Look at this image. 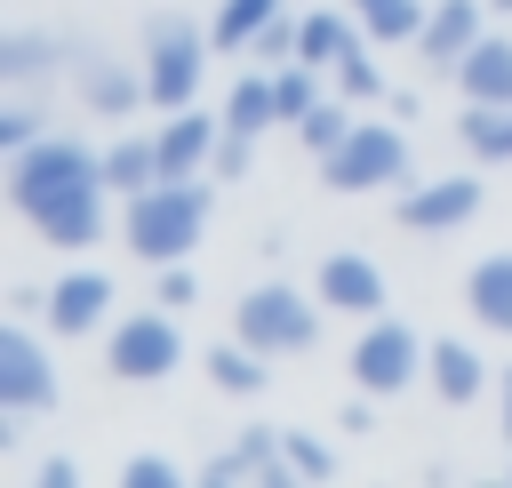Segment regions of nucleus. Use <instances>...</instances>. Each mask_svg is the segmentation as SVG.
I'll return each mask as SVG.
<instances>
[{
    "label": "nucleus",
    "instance_id": "nucleus-1",
    "mask_svg": "<svg viewBox=\"0 0 512 488\" xmlns=\"http://www.w3.org/2000/svg\"><path fill=\"white\" fill-rule=\"evenodd\" d=\"M104 152H88L80 136H40L24 152H8V200L24 224H40V240L56 248H96L104 240Z\"/></svg>",
    "mask_w": 512,
    "mask_h": 488
},
{
    "label": "nucleus",
    "instance_id": "nucleus-2",
    "mask_svg": "<svg viewBox=\"0 0 512 488\" xmlns=\"http://www.w3.org/2000/svg\"><path fill=\"white\" fill-rule=\"evenodd\" d=\"M208 232V184L192 176H160L144 192H128V248L144 264H176L192 256V240Z\"/></svg>",
    "mask_w": 512,
    "mask_h": 488
},
{
    "label": "nucleus",
    "instance_id": "nucleus-3",
    "mask_svg": "<svg viewBox=\"0 0 512 488\" xmlns=\"http://www.w3.org/2000/svg\"><path fill=\"white\" fill-rule=\"evenodd\" d=\"M208 48H216V40H200L192 16H152V24H144V88H152V104L184 112V104L200 96Z\"/></svg>",
    "mask_w": 512,
    "mask_h": 488
},
{
    "label": "nucleus",
    "instance_id": "nucleus-4",
    "mask_svg": "<svg viewBox=\"0 0 512 488\" xmlns=\"http://www.w3.org/2000/svg\"><path fill=\"white\" fill-rule=\"evenodd\" d=\"M320 176H328V192H384L408 176V136L384 120H352V136L336 152H320Z\"/></svg>",
    "mask_w": 512,
    "mask_h": 488
},
{
    "label": "nucleus",
    "instance_id": "nucleus-5",
    "mask_svg": "<svg viewBox=\"0 0 512 488\" xmlns=\"http://www.w3.org/2000/svg\"><path fill=\"white\" fill-rule=\"evenodd\" d=\"M232 336L256 344L264 360H272V352H304V344L320 336V304H304L296 288L264 280V288H248V296L232 304Z\"/></svg>",
    "mask_w": 512,
    "mask_h": 488
},
{
    "label": "nucleus",
    "instance_id": "nucleus-6",
    "mask_svg": "<svg viewBox=\"0 0 512 488\" xmlns=\"http://www.w3.org/2000/svg\"><path fill=\"white\" fill-rule=\"evenodd\" d=\"M64 72H72V88H80V104L88 112H104V120H128L152 88H144V72H128L112 48H96V40H64Z\"/></svg>",
    "mask_w": 512,
    "mask_h": 488
},
{
    "label": "nucleus",
    "instance_id": "nucleus-7",
    "mask_svg": "<svg viewBox=\"0 0 512 488\" xmlns=\"http://www.w3.org/2000/svg\"><path fill=\"white\" fill-rule=\"evenodd\" d=\"M176 360H184V336H176L168 312H128V320L112 328V376H128V384H160Z\"/></svg>",
    "mask_w": 512,
    "mask_h": 488
},
{
    "label": "nucleus",
    "instance_id": "nucleus-8",
    "mask_svg": "<svg viewBox=\"0 0 512 488\" xmlns=\"http://www.w3.org/2000/svg\"><path fill=\"white\" fill-rule=\"evenodd\" d=\"M416 368H424V344H416L408 320H368V336L352 344V384L360 392H400Z\"/></svg>",
    "mask_w": 512,
    "mask_h": 488
},
{
    "label": "nucleus",
    "instance_id": "nucleus-9",
    "mask_svg": "<svg viewBox=\"0 0 512 488\" xmlns=\"http://www.w3.org/2000/svg\"><path fill=\"white\" fill-rule=\"evenodd\" d=\"M48 400H56V368H48L40 336H32L24 320H8V328H0V408L32 416V408H48Z\"/></svg>",
    "mask_w": 512,
    "mask_h": 488
},
{
    "label": "nucleus",
    "instance_id": "nucleus-10",
    "mask_svg": "<svg viewBox=\"0 0 512 488\" xmlns=\"http://www.w3.org/2000/svg\"><path fill=\"white\" fill-rule=\"evenodd\" d=\"M472 208H480V176H432V184H408L392 200L400 232H456Z\"/></svg>",
    "mask_w": 512,
    "mask_h": 488
},
{
    "label": "nucleus",
    "instance_id": "nucleus-11",
    "mask_svg": "<svg viewBox=\"0 0 512 488\" xmlns=\"http://www.w3.org/2000/svg\"><path fill=\"white\" fill-rule=\"evenodd\" d=\"M472 40H480V0H440L424 16V32H416V64L424 72H456L472 56Z\"/></svg>",
    "mask_w": 512,
    "mask_h": 488
},
{
    "label": "nucleus",
    "instance_id": "nucleus-12",
    "mask_svg": "<svg viewBox=\"0 0 512 488\" xmlns=\"http://www.w3.org/2000/svg\"><path fill=\"white\" fill-rule=\"evenodd\" d=\"M216 136H224V112H168V128L152 136L160 144V176H200L216 160Z\"/></svg>",
    "mask_w": 512,
    "mask_h": 488
},
{
    "label": "nucleus",
    "instance_id": "nucleus-13",
    "mask_svg": "<svg viewBox=\"0 0 512 488\" xmlns=\"http://www.w3.org/2000/svg\"><path fill=\"white\" fill-rule=\"evenodd\" d=\"M320 304L328 312H352V320H376L384 312V272L368 256H328L320 264Z\"/></svg>",
    "mask_w": 512,
    "mask_h": 488
},
{
    "label": "nucleus",
    "instance_id": "nucleus-14",
    "mask_svg": "<svg viewBox=\"0 0 512 488\" xmlns=\"http://www.w3.org/2000/svg\"><path fill=\"white\" fill-rule=\"evenodd\" d=\"M104 304H112V280H104V272H64V280L48 288V328L88 336V328L104 320Z\"/></svg>",
    "mask_w": 512,
    "mask_h": 488
},
{
    "label": "nucleus",
    "instance_id": "nucleus-15",
    "mask_svg": "<svg viewBox=\"0 0 512 488\" xmlns=\"http://www.w3.org/2000/svg\"><path fill=\"white\" fill-rule=\"evenodd\" d=\"M456 88L464 104H512V40H472V56L456 64Z\"/></svg>",
    "mask_w": 512,
    "mask_h": 488
},
{
    "label": "nucleus",
    "instance_id": "nucleus-16",
    "mask_svg": "<svg viewBox=\"0 0 512 488\" xmlns=\"http://www.w3.org/2000/svg\"><path fill=\"white\" fill-rule=\"evenodd\" d=\"M464 304H472V320H480V328L512 336V248L472 264V280H464Z\"/></svg>",
    "mask_w": 512,
    "mask_h": 488
},
{
    "label": "nucleus",
    "instance_id": "nucleus-17",
    "mask_svg": "<svg viewBox=\"0 0 512 488\" xmlns=\"http://www.w3.org/2000/svg\"><path fill=\"white\" fill-rule=\"evenodd\" d=\"M424 376H432V392L448 400V408H464L480 384H488V368H480V352L472 344H456V336H440L432 352H424Z\"/></svg>",
    "mask_w": 512,
    "mask_h": 488
},
{
    "label": "nucleus",
    "instance_id": "nucleus-18",
    "mask_svg": "<svg viewBox=\"0 0 512 488\" xmlns=\"http://www.w3.org/2000/svg\"><path fill=\"white\" fill-rule=\"evenodd\" d=\"M208 480H288V464H280V432H240L224 456H208Z\"/></svg>",
    "mask_w": 512,
    "mask_h": 488
},
{
    "label": "nucleus",
    "instance_id": "nucleus-19",
    "mask_svg": "<svg viewBox=\"0 0 512 488\" xmlns=\"http://www.w3.org/2000/svg\"><path fill=\"white\" fill-rule=\"evenodd\" d=\"M48 72H64V40H48V32H0V80L8 88H32Z\"/></svg>",
    "mask_w": 512,
    "mask_h": 488
},
{
    "label": "nucleus",
    "instance_id": "nucleus-20",
    "mask_svg": "<svg viewBox=\"0 0 512 488\" xmlns=\"http://www.w3.org/2000/svg\"><path fill=\"white\" fill-rule=\"evenodd\" d=\"M272 120H280V88H272V72H240L232 96H224V128H232V136H264Z\"/></svg>",
    "mask_w": 512,
    "mask_h": 488
},
{
    "label": "nucleus",
    "instance_id": "nucleus-21",
    "mask_svg": "<svg viewBox=\"0 0 512 488\" xmlns=\"http://www.w3.org/2000/svg\"><path fill=\"white\" fill-rule=\"evenodd\" d=\"M352 48H360V16H336V8H312V16H304V40H296L304 64L336 72V56H352Z\"/></svg>",
    "mask_w": 512,
    "mask_h": 488
},
{
    "label": "nucleus",
    "instance_id": "nucleus-22",
    "mask_svg": "<svg viewBox=\"0 0 512 488\" xmlns=\"http://www.w3.org/2000/svg\"><path fill=\"white\" fill-rule=\"evenodd\" d=\"M104 184H112V192H144V184H160V144H152V136H120V144L104 152Z\"/></svg>",
    "mask_w": 512,
    "mask_h": 488
},
{
    "label": "nucleus",
    "instance_id": "nucleus-23",
    "mask_svg": "<svg viewBox=\"0 0 512 488\" xmlns=\"http://www.w3.org/2000/svg\"><path fill=\"white\" fill-rule=\"evenodd\" d=\"M456 136H464L480 160H512V104H472V112H456Z\"/></svg>",
    "mask_w": 512,
    "mask_h": 488
},
{
    "label": "nucleus",
    "instance_id": "nucleus-24",
    "mask_svg": "<svg viewBox=\"0 0 512 488\" xmlns=\"http://www.w3.org/2000/svg\"><path fill=\"white\" fill-rule=\"evenodd\" d=\"M256 360H264V352H256V344H240V336H232V344H216V352H208V376H216V392H232V400L264 392V368H256Z\"/></svg>",
    "mask_w": 512,
    "mask_h": 488
},
{
    "label": "nucleus",
    "instance_id": "nucleus-25",
    "mask_svg": "<svg viewBox=\"0 0 512 488\" xmlns=\"http://www.w3.org/2000/svg\"><path fill=\"white\" fill-rule=\"evenodd\" d=\"M280 16V0H224L216 8V24H208V40L216 48H256V32Z\"/></svg>",
    "mask_w": 512,
    "mask_h": 488
},
{
    "label": "nucleus",
    "instance_id": "nucleus-26",
    "mask_svg": "<svg viewBox=\"0 0 512 488\" xmlns=\"http://www.w3.org/2000/svg\"><path fill=\"white\" fill-rule=\"evenodd\" d=\"M352 16H360L368 40H416L432 8H416V0H352Z\"/></svg>",
    "mask_w": 512,
    "mask_h": 488
},
{
    "label": "nucleus",
    "instance_id": "nucleus-27",
    "mask_svg": "<svg viewBox=\"0 0 512 488\" xmlns=\"http://www.w3.org/2000/svg\"><path fill=\"white\" fill-rule=\"evenodd\" d=\"M40 136H48V112H40V96L16 88V96L0 104V152H24V144H40Z\"/></svg>",
    "mask_w": 512,
    "mask_h": 488
},
{
    "label": "nucleus",
    "instance_id": "nucleus-28",
    "mask_svg": "<svg viewBox=\"0 0 512 488\" xmlns=\"http://www.w3.org/2000/svg\"><path fill=\"white\" fill-rule=\"evenodd\" d=\"M312 72H320V64H304V56L272 72V88H280V120H304V112L320 104V88H312Z\"/></svg>",
    "mask_w": 512,
    "mask_h": 488
},
{
    "label": "nucleus",
    "instance_id": "nucleus-29",
    "mask_svg": "<svg viewBox=\"0 0 512 488\" xmlns=\"http://www.w3.org/2000/svg\"><path fill=\"white\" fill-rule=\"evenodd\" d=\"M280 464H288V480H328V472H336V456H328L312 432H280Z\"/></svg>",
    "mask_w": 512,
    "mask_h": 488
},
{
    "label": "nucleus",
    "instance_id": "nucleus-30",
    "mask_svg": "<svg viewBox=\"0 0 512 488\" xmlns=\"http://www.w3.org/2000/svg\"><path fill=\"white\" fill-rule=\"evenodd\" d=\"M296 136H304L312 152H336V144L352 136V120H344V104H328V96H320V104H312V112L296 120Z\"/></svg>",
    "mask_w": 512,
    "mask_h": 488
},
{
    "label": "nucleus",
    "instance_id": "nucleus-31",
    "mask_svg": "<svg viewBox=\"0 0 512 488\" xmlns=\"http://www.w3.org/2000/svg\"><path fill=\"white\" fill-rule=\"evenodd\" d=\"M296 40H304V24H296V16H272V24L256 32V64H296Z\"/></svg>",
    "mask_w": 512,
    "mask_h": 488
},
{
    "label": "nucleus",
    "instance_id": "nucleus-32",
    "mask_svg": "<svg viewBox=\"0 0 512 488\" xmlns=\"http://www.w3.org/2000/svg\"><path fill=\"white\" fill-rule=\"evenodd\" d=\"M336 88H344V96H384V72L368 64V48H352V56H336Z\"/></svg>",
    "mask_w": 512,
    "mask_h": 488
},
{
    "label": "nucleus",
    "instance_id": "nucleus-33",
    "mask_svg": "<svg viewBox=\"0 0 512 488\" xmlns=\"http://www.w3.org/2000/svg\"><path fill=\"white\" fill-rule=\"evenodd\" d=\"M168 480H176L168 456H128V464H120V488H168Z\"/></svg>",
    "mask_w": 512,
    "mask_h": 488
},
{
    "label": "nucleus",
    "instance_id": "nucleus-34",
    "mask_svg": "<svg viewBox=\"0 0 512 488\" xmlns=\"http://www.w3.org/2000/svg\"><path fill=\"white\" fill-rule=\"evenodd\" d=\"M160 304H200V280L184 272V256H176V264H160Z\"/></svg>",
    "mask_w": 512,
    "mask_h": 488
},
{
    "label": "nucleus",
    "instance_id": "nucleus-35",
    "mask_svg": "<svg viewBox=\"0 0 512 488\" xmlns=\"http://www.w3.org/2000/svg\"><path fill=\"white\" fill-rule=\"evenodd\" d=\"M240 168H248V136H232V128H224V136H216V160H208V176H240Z\"/></svg>",
    "mask_w": 512,
    "mask_h": 488
},
{
    "label": "nucleus",
    "instance_id": "nucleus-36",
    "mask_svg": "<svg viewBox=\"0 0 512 488\" xmlns=\"http://www.w3.org/2000/svg\"><path fill=\"white\" fill-rule=\"evenodd\" d=\"M72 480H80L72 456H48V464H40V488H72Z\"/></svg>",
    "mask_w": 512,
    "mask_h": 488
},
{
    "label": "nucleus",
    "instance_id": "nucleus-37",
    "mask_svg": "<svg viewBox=\"0 0 512 488\" xmlns=\"http://www.w3.org/2000/svg\"><path fill=\"white\" fill-rule=\"evenodd\" d=\"M504 440H512V368H504Z\"/></svg>",
    "mask_w": 512,
    "mask_h": 488
},
{
    "label": "nucleus",
    "instance_id": "nucleus-38",
    "mask_svg": "<svg viewBox=\"0 0 512 488\" xmlns=\"http://www.w3.org/2000/svg\"><path fill=\"white\" fill-rule=\"evenodd\" d=\"M496 8H504V16H512V0H496Z\"/></svg>",
    "mask_w": 512,
    "mask_h": 488
}]
</instances>
